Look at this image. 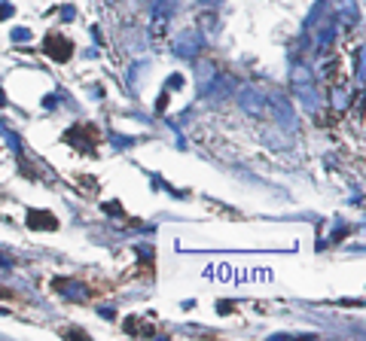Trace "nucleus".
<instances>
[{"label": "nucleus", "mask_w": 366, "mask_h": 341, "mask_svg": "<svg viewBox=\"0 0 366 341\" xmlns=\"http://www.w3.org/2000/svg\"><path fill=\"white\" fill-rule=\"evenodd\" d=\"M293 88H296V95H299L308 107L318 104V92H315V85H311L308 70H293Z\"/></svg>", "instance_id": "obj_1"}, {"label": "nucleus", "mask_w": 366, "mask_h": 341, "mask_svg": "<svg viewBox=\"0 0 366 341\" xmlns=\"http://www.w3.org/2000/svg\"><path fill=\"white\" fill-rule=\"evenodd\" d=\"M46 52H49V58H55V61H67L74 55V46L67 37H58V34H52V37H46Z\"/></svg>", "instance_id": "obj_2"}, {"label": "nucleus", "mask_w": 366, "mask_h": 341, "mask_svg": "<svg viewBox=\"0 0 366 341\" xmlns=\"http://www.w3.org/2000/svg\"><path fill=\"white\" fill-rule=\"evenodd\" d=\"M238 104H241L250 116H259V113H263V98H259L250 85H244L241 92H238Z\"/></svg>", "instance_id": "obj_3"}, {"label": "nucleus", "mask_w": 366, "mask_h": 341, "mask_svg": "<svg viewBox=\"0 0 366 341\" xmlns=\"http://www.w3.org/2000/svg\"><path fill=\"white\" fill-rule=\"evenodd\" d=\"M199 49H202V37H199V34H186V37L177 40V55H183V58L199 55Z\"/></svg>", "instance_id": "obj_4"}, {"label": "nucleus", "mask_w": 366, "mask_h": 341, "mask_svg": "<svg viewBox=\"0 0 366 341\" xmlns=\"http://www.w3.org/2000/svg\"><path fill=\"white\" fill-rule=\"evenodd\" d=\"M28 226H31V228H49V231L58 228L55 217H52V213H46V210H31V213H28Z\"/></svg>", "instance_id": "obj_5"}, {"label": "nucleus", "mask_w": 366, "mask_h": 341, "mask_svg": "<svg viewBox=\"0 0 366 341\" xmlns=\"http://www.w3.org/2000/svg\"><path fill=\"white\" fill-rule=\"evenodd\" d=\"M275 104V110H278V116H284V125L293 131V125H296V116H293V110H290V104H287V98H275L272 101Z\"/></svg>", "instance_id": "obj_6"}, {"label": "nucleus", "mask_w": 366, "mask_h": 341, "mask_svg": "<svg viewBox=\"0 0 366 341\" xmlns=\"http://www.w3.org/2000/svg\"><path fill=\"white\" fill-rule=\"evenodd\" d=\"M28 37H31L28 28H15V31H12V40H28Z\"/></svg>", "instance_id": "obj_7"}, {"label": "nucleus", "mask_w": 366, "mask_h": 341, "mask_svg": "<svg viewBox=\"0 0 366 341\" xmlns=\"http://www.w3.org/2000/svg\"><path fill=\"white\" fill-rule=\"evenodd\" d=\"M180 85H183V76H171L168 79V88H180Z\"/></svg>", "instance_id": "obj_8"}, {"label": "nucleus", "mask_w": 366, "mask_h": 341, "mask_svg": "<svg viewBox=\"0 0 366 341\" xmlns=\"http://www.w3.org/2000/svg\"><path fill=\"white\" fill-rule=\"evenodd\" d=\"M9 296H12V293H9V290H3V286H0V299H9Z\"/></svg>", "instance_id": "obj_9"}, {"label": "nucleus", "mask_w": 366, "mask_h": 341, "mask_svg": "<svg viewBox=\"0 0 366 341\" xmlns=\"http://www.w3.org/2000/svg\"><path fill=\"white\" fill-rule=\"evenodd\" d=\"M3 104H6V98H3V92H0V107H3Z\"/></svg>", "instance_id": "obj_10"}, {"label": "nucleus", "mask_w": 366, "mask_h": 341, "mask_svg": "<svg viewBox=\"0 0 366 341\" xmlns=\"http://www.w3.org/2000/svg\"><path fill=\"white\" fill-rule=\"evenodd\" d=\"M202 3H220V0H202Z\"/></svg>", "instance_id": "obj_11"}]
</instances>
